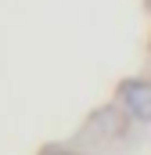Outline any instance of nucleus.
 <instances>
[{"label": "nucleus", "mask_w": 151, "mask_h": 155, "mask_svg": "<svg viewBox=\"0 0 151 155\" xmlns=\"http://www.w3.org/2000/svg\"><path fill=\"white\" fill-rule=\"evenodd\" d=\"M40 155H76V152H69V148H43Z\"/></svg>", "instance_id": "obj_2"}, {"label": "nucleus", "mask_w": 151, "mask_h": 155, "mask_svg": "<svg viewBox=\"0 0 151 155\" xmlns=\"http://www.w3.org/2000/svg\"><path fill=\"white\" fill-rule=\"evenodd\" d=\"M144 4H148V11H151V0H144Z\"/></svg>", "instance_id": "obj_3"}, {"label": "nucleus", "mask_w": 151, "mask_h": 155, "mask_svg": "<svg viewBox=\"0 0 151 155\" xmlns=\"http://www.w3.org/2000/svg\"><path fill=\"white\" fill-rule=\"evenodd\" d=\"M119 108L137 123H151V79H122L119 83Z\"/></svg>", "instance_id": "obj_1"}]
</instances>
